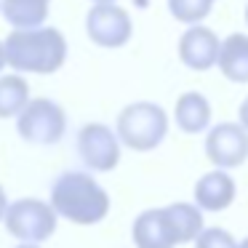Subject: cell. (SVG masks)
<instances>
[{"label":"cell","instance_id":"obj_19","mask_svg":"<svg viewBox=\"0 0 248 248\" xmlns=\"http://www.w3.org/2000/svg\"><path fill=\"white\" fill-rule=\"evenodd\" d=\"M237 115H240V125L248 131V96L243 99V104H240V112H237Z\"/></svg>","mask_w":248,"mask_h":248},{"label":"cell","instance_id":"obj_5","mask_svg":"<svg viewBox=\"0 0 248 248\" xmlns=\"http://www.w3.org/2000/svg\"><path fill=\"white\" fill-rule=\"evenodd\" d=\"M16 131L27 144H59L67 134V112L54 99H30L27 107L16 115Z\"/></svg>","mask_w":248,"mask_h":248},{"label":"cell","instance_id":"obj_13","mask_svg":"<svg viewBox=\"0 0 248 248\" xmlns=\"http://www.w3.org/2000/svg\"><path fill=\"white\" fill-rule=\"evenodd\" d=\"M219 64L221 75L232 83H248V38L240 32L230 35L219 46Z\"/></svg>","mask_w":248,"mask_h":248},{"label":"cell","instance_id":"obj_23","mask_svg":"<svg viewBox=\"0 0 248 248\" xmlns=\"http://www.w3.org/2000/svg\"><path fill=\"white\" fill-rule=\"evenodd\" d=\"M14 248H40V246H24V243H19V246H14Z\"/></svg>","mask_w":248,"mask_h":248},{"label":"cell","instance_id":"obj_6","mask_svg":"<svg viewBox=\"0 0 248 248\" xmlns=\"http://www.w3.org/2000/svg\"><path fill=\"white\" fill-rule=\"evenodd\" d=\"M78 155L88 171L109 173L120 163V141L107 123H86L78 131Z\"/></svg>","mask_w":248,"mask_h":248},{"label":"cell","instance_id":"obj_22","mask_svg":"<svg viewBox=\"0 0 248 248\" xmlns=\"http://www.w3.org/2000/svg\"><path fill=\"white\" fill-rule=\"evenodd\" d=\"M237 248H248V237H243V240L237 243Z\"/></svg>","mask_w":248,"mask_h":248},{"label":"cell","instance_id":"obj_12","mask_svg":"<svg viewBox=\"0 0 248 248\" xmlns=\"http://www.w3.org/2000/svg\"><path fill=\"white\" fill-rule=\"evenodd\" d=\"M173 120L184 134H205L211 128V102L200 91H187L176 99Z\"/></svg>","mask_w":248,"mask_h":248},{"label":"cell","instance_id":"obj_3","mask_svg":"<svg viewBox=\"0 0 248 248\" xmlns=\"http://www.w3.org/2000/svg\"><path fill=\"white\" fill-rule=\"evenodd\" d=\"M115 136L120 147L134 152H152L168 136V115L155 102H131L120 109Z\"/></svg>","mask_w":248,"mask_h":248},{"label":"cell","instance_id":"obj_24","mask_svg":"<svg viewBox=\"0 0 248 248\" xmlns=\"http://www.w3.org/2000/svg\"><path fill=\"white\" fill-rule=\"evenodd\" d=\"M93 3H115V0H93Z\"/></svg>","mask_w":248,"mask_h":248},{"label":"cell","instance_id":"obj_15","mask_svg":"<svg viewBox=\"0 0 248 248\" xmlns=\"http://www.w3.org/2000/svg\"><path fill=\"white\" fill-rule=\"evenodd\" d=\"M51 0H0V14L14 30L43 27Z\"/></svg>","mask_w":248,"mask_h":248},{"label":"cell","instance_id":"obj_20","mask_svg":"<svg viewBox=\"0 0 248 248\" xmlns=\"http://www.w3.org/2000/svg\"><path fill=\"white\" fill-rule=\"evenodd\" d=\"M6 208H8V195H6V189H3V184H0V221L6 216Z\"/></svg>","mask_w":248,"mask_h":248},{"label":"cell","instance_id":"obj_4","mask_svg":"<svg viewBox=\"0 0 248 248\" xmlns=\"http://www.w3.org/2000/svg\"><path fill=\"white\" fill-rule=\"evenodd\" d=\"M8 235L16 237L24 246H40V243L51 240V235L56 232L59 216L54 214V208L48 205V200L40 198H19L11 200L3 216Z\"/></svg>","mask_w":248,"mask_h":248},{"label":"cell","instance_id":"obj_17","mask_svg":"<svg viewBox=\"0 0 248 248\" xmlns=\"http://www.w3.org/2000/svg\"><path fill=\"white\" fill-rule=\"evenodd\" d=\"M214 8V0H168V11L176 22H184L189 27L200 24Z\"/></svg>","mask_w":248,"mask_h":248},{"label":"cell","instance_id":"obj_10","mask_svg":"<svg viewBox=\"0 0 248 248\" xmlns=\"http://www.w3.org/2000/svg\"><path fill=\"white\" fill-rule=\"evenodd\" d=\"M235 195H237L235 179L227 171H219V168L203 173V176L195 182V205H198L200 211L219 214V211L230 208V205L235 203Z\"/></svg>","mask_w":248,"mask_h":248},{"label":"cell","instance_id":"obj_2","mask_svg":"<svg viewBox=\"0 0 248 248\" xmlns=\"http://www.w3.org/2000/svg\"><path fill=\"white\" fill-rule=\"evenodd\" d=\"M6 64L19 72L32 75H51L67 59V38L56 27L14 30L3 40Z\"/></svg>","mask_w":248,"mask_h":248},{"label":"cell","instance_id":"obj_25","mask_svg":"<svg viewBox=\"0 0 248 248\" xmlns=\"http://www.w3.org/2000/svg\"><path fill=\"white\" fill-rule=\"evenodd\" d=\"M246 22H248V6H246Z\"/></svg>","mask_w":248,"mask_h":248},{"label":"cell","instance_id":"obj_14","mask_svg":"<svg viewBox=\"0 0 248 248\" xmlns=\"http://www.w3.org/2000/svg\"><path fill=\"white\" fill-rule=\"evenodd\" d=\"M166 221L171 227V235L176 240V246L182 243H195V237L205 230L203 227V211L195 203H171L163 208Z\"/></svg>","mask_w":248,"mask_h":248},{"label":"cell","instance_id":"obj_7","mask_svg":"<svg viewBox=\"0 0 248 248\" xmlns=\"http://www.w3.org/2000/svg\"><path fill=\"white\" fill-rule=\"evenodd\" d=\"M86 32L102 48H120L131 40L134 22L125 8L115 3H96L86 14Z\"/></svg>","mask_w":248,"mask_h":248},{"label":"cell","instance_id":"obj_16","mask_svg":"<svg viewBox=\"0 0 248 248\" xmlns=\"http://www.w3.org/2000/svg\"><path fill=\"white\" fill-rule=\"evenodd\" d=\"M30 102V83L22 75L0 78V118H16Z\"/></svg>","mask_w":248,"mask_h":248},{"label":"cell","instance_id":"obj_8","mask_svg":"<svg viewBox=\"0 0 248 248\" xmlns=\"http://www.w3.org/2000/svg\"><path fill=\"white\" fill-rule=\"evenodd\" d=\"M205 157L219 171H230L248 160V131L240 123H216L205 134Z\"/></svg>","mask_w":248,"mask_h":248},{"label":"cell","instance_id":"obj_9","mask_svg":"<svg viewBox=\"0 0 248 248\" xmlns=\"http://www.w3.org/2000/svg\"><path fill=\"white\" fill-rule=\"evenodd\" d=\"M219 46H221V40L216 38L214 30L203 27V24H195V27H189L179 38V59L189 70L205 72L219 59Z\"/></svg>","mask_w":248,"mask_h":248},{"label":"cell","instance_id":"obj_21","mask_svg":"<svg viewBox=\"0 0 248 248\" xmlns=\"http://www.w3.org/2000/svg\"><path fill=\"white\" fill-rule=\"evenodd\" d=\"M3 67H6V54H3V43H0V72H3Z\"/></svg>","mask_w":248,"mask_h":248},{"label":"cell","instance_id":"obj_18","mask_svg":"<svg viewBox=\"0 0 248 248\" xmlns=\"http://www.w3.org/2000/svg\"><path fill=\"white\" fill-rule=\"evenodd\" d=\"M195 248H237V240L224 227H205L195 237Z\"/></svg>","mask_w":248,"mask_h":248},{"label":"cell","instance_id":"obj_11","mask_svg":"<svg viewBox=\"0 0 248 248\" xmlns=\"http://www.w3.org/2000/svg\"><path fill=\"white\" fill-rule=\"evenodd\" d=\"M136 248H176V240L171 235V227L166 221L163 208H147L134 219L131 227Z\"/></svg>","mask_w":248,"mask_h":248},{"label":"cell","instance_id":"obj_1","mask_svg":"<svg viewBox=\"0 0 248 248\" xmlns=\"http://www.w3.org/2000/svg\"><path fill=\"white\" fill-rule=\"evenodd\" d=\"M48 205L59 219L78 227H91L107 219L112 203L107 189L88 171H64L51 182Z\"/></svg>","mask_w":248,"mask_h":248}]
</instances>
